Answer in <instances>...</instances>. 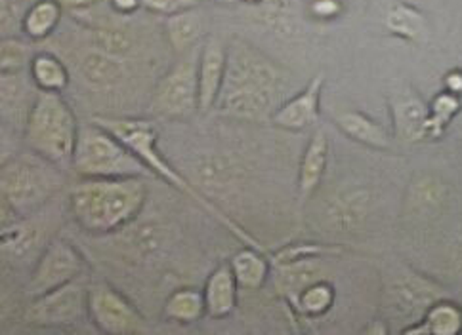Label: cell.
<instances>
[{"label":"cell","instance_id":"obj_27","mask_svg":"<svg viewBox=\"0 0 462 335\" xmlns=\"http://www.w3.org/2000/svg\"><path fill=\"white\" fill-rule=\"evenodd\" d=\"M291 303L302 314L321 316L335 303V288L327 280L313 282L311 286L296 295Z\"/></svg>","mask_w":462,"mask_h":335},{"label":"cell","instance_id":"obj_34","mask_svg":"<svg viewBox=\"0 0 462 335\" xmlns=\"http://www.w3.org/2000/svg\"><path fill=\"white\" fill-rule=\"evenodd\" d=\"M111 6L119 15H130V14H134L136 10L143 8L142 0H111Z\"/></svg>","mask_w":462,"mask_h":335},{"label":"cell","instance_id":"obj_23","mask_svg":"<svg viewBox=\"0 0 462 335\" xmlns=\"http://www.w3.org/2000/svg\"><path fill=\"white\" fill-rule=\"evenodd\" d=\"M29 75L31 80L35 82L39 92H60L69 86V71L65 63L51 54V52H39L32 56L29 63Z\"/></svg>","mask_w":462,"mask_h":335},{"label":"cell","instance_id":"obj_20","mask_svg":"<svg viewBox=\"0 0 462 335\" xmlns=\"http://www.w3.org/2000/svg\"><path fill=\"white\" fill-rule=\"evenodd\" d=\"M335 122L346 136L361 145L378 150L390 149L388 131L376 121L369 119L367 114H363L359 111H346L337 114Z\"/></svg>","mask_w":462,"mask_h":335},{"label":"cell","instance_id":"obj_30","mask_svg":"<svg viewBox=\"0 0 462 335\" xmlns=\"http://www.w3.org/2000/svg\"><path fill=\"white\" fill-rule=\"evenodd\" d=\"M94 48L109 56L121 58L130 52V39L121 31H96Z\"/></svg>","mask_w":462,"mask_h":335},{"label":"cell","instance_id":"obj_8","mask_svg":"<svg viewBox=\"0 0 462 335\" xmlns=\"http://www.w3.org/2000/svg\"><path fill=\"white\" fill-rule=\"evenodd\" d=\"M88 275H80L63 286L32 297L25 309L27 324L39 328L73 326L88 318Z\"/></svg>","mask_w":462,"mask_h":335},{"label":"cell","instance_id":"obj_37","mask_svg":"<svg viewBox=\"0 0 462 335\" xmlns=\"http://www.w3.org/2000/svg\"><path fill=\"white\" fill-rule=\"evenodd\" d=\"M214 5H224V6H234L237 3H243V0H210Z\"/></svg>","mask_w":462,"mask_h":335},{"label":"cell","instance_id":"obj_11","mask_svg":"<svg viewBox=\"0 0 462 335\" xmlns=\"http://www.w3.org/2000/svg\"><path fill=\"white\" fill-rule=\"evenodd\" d=\"M436 301H439L438 288L417 275L393 280L386 290L388 312L402 321H411V324H419V318L426 316Z\"/></svg>","mask_w":462,"mask_h":335},{"label":"cell","instance_id":"obj_9","mask_svg":"<svg viewBox=\"0 0 462 335\" xmlns=\"http://www.w3.org/2000/svg\"><path fill=\"white\" fill-rule=\"evenodd\" d=\"M88 321L107 335H140L147 331V321L138 307L107 282L90 284Z\"/></svg>","mask_w":462,"mask_h":335},{"label":"cell","instance_id":"obj_24","mask_svg":"<svg viewBox=\"0 0 462 335\" xmlns=\"http://www.w3.org/2000/svg\"><path fill=\"white\" fill-rule=\"evenodd\" d=\"M61 5L58 0H32L23 14V35L31 41H44L56 31L61 20Z\"/></svg>","mask_w":462,"mask_h":335},{"label":"cell","instance_id":"obj_3","mask_svg":"<svg viewBox=\"0 0 462 335\" xmlns=\"http://www.w3.org/2000/svg\"><path fill=\"white\" fill-rule=\"evenodd\" d=\"M92 121L109 130L115 138H119L132 150V153H134L147 166V170L152 172L153 177L167 181L169 186H172L180 193L193 198L197 204H199L203 210H207L212 217H217L224 227L231 231V234H236V237L243 240L246 246H253L263 251V248L251 237L249 232L243 231L236 222H231L220 208L214 206L203 193L197 191L191 183L181 176L167 158L162 157L157 145L159 130L152 121L138 119V116L130 119V116H104V114L92 116Z\"/></svg>","mask_w":462,"mask_h":335},{"label":"cell","instance_id":"obj_16","mask_svg":"<svg viewBox=\"0 0 462 335\" xmlns=\"http://www.w3.org/2000/svg\"><path fill=\"white\" fill-rule=\"evenodd\" d=\"M237 292L239 284L237 278L231 271L229 263H222L214 269L207 282H205V303H207V316L214 321H222L229 314H234L237 307Z\"/></svg>","mask_w":462,"mask_h":335},{"label":"cell","instance_id":"obj_2","mask_svg":"<svg viewBox=\"0 0 462 335\" xmlns=\"http://www.w3.org/2000/svg\"><path fill=\"white\" fill-rule=\"evenodd\" d=\"M145 200V176L80 177L71 187L69 210L82 231L106 237L134 223Z\"/></svg>","mask_w":462,"mask_h":335},{"label":"cell","instance_id":"obj_33","mask_svg":"<svg viewBox=\"0 0 462 335\" xmlns=\"http://www.w3.org/2000/svg\"><path fill=\"white\" fill-rule=\"evenodd\" d=\"M0 25H3V37H14L15 31H23V14H18V0H3L0 5Z\"/></svg>","mask_w":462,"mask_h":335},{"label":"cell","instance_id":"obj_32","mask_svg":"<svg viewBox=\"0 0 462 335\" xmlns=\"http://www.w3.org/2000/svg\"><path fill=\"white\" fill-rule=\"evenodd\" d=\"M142 5L147 12L169 18V15H174L180 12L199 8L201 0H142Z\"/></svg>","mask_w":462,"mask_h":335},{"label":"cell","instance_id":"obj_28","mask_svg":"<svg viewBox=\"0 0 462 335\" xmlns=\"http://www.w3.org/2000/svg\"><path fill=\"white\" fill-rule=\"evenodd\" d=\"M32 56H29V46L23 41L3 37V44H0V69L3 73H23Z\"/></svg>","mask_w":462,"mask_h":335},{"label":"cell","instance_id":"obj_36","mask_svg":"<svg viewBox=\"0 0 462 335\" xmlns=\"http://www.w3.org/2000/svg\"><path fill=\"white\" fill-rule=\"evenodd\" d=\"M197 174H199V176H203V174H212V164L205 160V162L199 166V170H197ZM222 176H224V172H217V179H222V181H224ZM203 179H205V181H207V179H208V181H214V176H208V177H203Z\"/></svg>","mask_w":462,"mask_h":335},{"label":"cell","instance_id":"obj_21","mask_svg":"<svg viewBox=\"0 0 462 335\" xmlns=\"http://www.w3.org/2000/svg\"><path fill=\"white\" fill-rule=\"evenodd\" d=\"M207 314L203 290L180 288L172 292L162 307V318L174 324H195Z\"/></svg>","mask_w":462,"mask_h":335},{"label":"cell","instance_id":"obj_26","mask_svg":"<svg viewBox=\"0 0 462 335\" xmlns=\"http://www.w3.org/2000/svg\"><path fill=\"white\" fill-rule=\"evenodd\" d=\"M388 29L402 39L422 41L426 37V22L422 14L407 5L393 6L386 15Z\"/></svg>","mask_w":462,"mask_h":335},{"label":"cell","instance_id":"obj_19","mask_svg":"<svg viewBox=\"0 0 462 335\" xmlns=\"http://www.w3.org/2000/svg\"><path fill=\"white\" fill-rule=\"evenodd\" d=\"M229 267L234 271L239 288L243 290H260L268 282L272 273V261L263 258V251L253 246L239 249L229 259Z\"/></svg>","mask_w":462,"mask_h":335},{"label":"cell","instance_id":"obj_22","mask_svg":"<svg viewBox=\"0 0 462 335\" xmlns=\"http://www.w3.org/2000/svg\"><path fill=\"white\" fill-rule=\"evenodd\" d=\"M80 73H82V80H85L88 86L106 90V88H113L115 84H119L123 80L125 67L119 61V58L109 56L94 48V52H88L85 59H82Z\"/></svg>","mask_w":462,"mask_h":335},{"label":"cell","instance_id":"obj_31","mask_svg":"<svg viewBox=\"0 0 462 335\" xmlns=\"http://www.w3.org/2000/svg\"><path fill=\"white\" fill-rule=\"evenodd\" d=\"M363 213H365V198L361 195H354V196L344 198V203L337 206L333 217L338 222L340 227L352 229L357 225L359 217H363Z\"/></svg>","mask_w":462,"mask_h":335},{"label":"cell","instance_id":"obj_38","mask_svg":"<svg viewBox=\"0 0 462 335\" xmlns=\"http://www.w3.org/2000/svg\"><path fill=\"white\" fill-rule=\"evenodd\" d=\"M243 3H246V5H258L260 0H243Z\"/></svg>","mask_w":462,"mask_h":335},{"label":"cell","instance_id":"obj_15","mask_svg":"<svg viewBox=\"0 0 462 335\" xmlns=\"http://www.w3.org/2000/svg\"><path fill=\"white\" fill-rule=\"evenodd\" d=\"M392 119L398 138L407 143L420 141L430 133L432 113L415 94H400L393 97Z\"/></svg>","mask_w":462,"mask_h":335},{"label":"cell","instance_id":"obj_14","mask_svg":"<svg viewBox=\"0 0 462 335\" xmlns=\"http://www.w3.org/2000/svg\"><path fill=\"white\" fill-rule=\"evenodd\" d=\"M273 284L287 301H292L313 282L325 280L327 267L321 256H306L273 263Z\"/></svg>","mask_w":462,"mask_h":335},{"label":"cell","instance_id":"obj_25","mask_svg":"<svg viewBox=\"0 0 462 335\" xmlns=\"http://www.w3.org/2000/svg\"><path fill=\"white\" fill-rule=\"evenodd\" d=\"M462 330V311L448 303V301H436V303L428 309L424 322L419 326L405 328L403 333H436V335H455Z\"/></svg>","mask_w":462,"mask_h":335},{"label":"cell","instance_id":"obj_6","mask_svg":"<svg viewBox=\"0 0 462 335\" xmlns=\"http://www.w3.org/2000/svg\"><path fill=\"white\" fill-rule=\"evenodd\" d=\"M37 157V155H35ZM42 158H14L3 166V206L18 217H29L41 210L58 191V181L39 166Z\"/></svg>","mask_w":462,"mask_h":335},{"label":"cell","instance_id":"obj_29","mask_svg":"<svg viewBox=\"0 0 462 335\" xmlns=\"http://www.w3.org/2000/svg\"><path fill=\"white\" fill-rule=\"evenodd\" d=\"M23 73H3V80H0V86H3V114H14L20 111V104L23 102L25 94V84L22 80Z\"/></svg>","mask_w":462,"mask_h":335},{"label":"cell","instance_id":"obj_39","mask_svg":"<svg viewBox=\"0 0 462 335\" xmlns=\"http://www.w3.org/2000/svg\"><path fill=\"white\" fill-rule=\"evenodd\" d=\"M458 130H460V133H462V119L458 121Z\"/></svg>","mask_w":462,"mask_h":335},{"label":"cell","instance_id":"obj_35","mask_svg":"<svg viewBox=\"0 0 462 335\" xmlns=\"http://www.w3.org/2000/svg\"><path fill=\"white\" fill-rule=\"evenodd\" d=\"M61 5V8L71 10V12H82V10H90L94 6H97L104 0H58Z\"/></svg>","mask_w":462,"mask_h":335},{"label":"cell","instance_id":"obj_4","mask_svg":"<svg viewBox=\"0 0 462 335\" xmlns=\"http://www.w3.org/2000/svg\"><path fill=\"white\" fill-rule=\"evenodd\" d=\"M79 130L77 116L63 94L39 92L25 116L23 140L31 155L56 168H71Z\"/></svg>","mask_w":462,"mask_h":335},{"label":"cell","instance_id":"obj_17","mask_svg":"<svg viewBox=\"0 0 462 335\" xmlns=\"http://www.w3.org/2000/svg\"><path fill=\"white\" fill-rule=\"evenodd\" d=\"M328 164V140L319 128L304 149L299 170V193L302 198L311 196L321 186Z\"/></svg>","mask_w":462,"mask_h":335},{"label":"cell","instance_id":"obj_18","mask_svg":"<svg viewBox=\"0 0 462 335\" xmlns=\"http://www.w3.org/2000/svg\"><path fill=\"white\" fill-rule=\"evenodd\" d=\"M167 41L176 54H186L205 37V22L199 8L169 15L164 22Z\"/></svg>","mask_w":462,"mask_h":335},{"label":"cell","instance_id":"obj_10","mask_svg":"<svg viewBox=\"0 0 462 335\" xmlns=\"http://www.w3.org/2000/svg\"><path fill=\"white\" fill-rule=\"evenodd\" d=\"M85 273L87 261L80 256V251L69 240L56 237L44 248L35 263V269H32L27 284V295L29 299L39 297Z\"/></svg>","mask_w":462,"mask_h":335},{"label":"cell","instance_id":"obj_13","mask_svg":"<svg viewBox=\"0 0 462 335\" xmlns=\"http://www.w3.org/2000/svg\"><path fill=\"white\" fill-rule=\"evenodd\" d=\"M323 84H325L323 75L311 78L300 94L289 97L287 102H283V105L277 109V113L272 119V124L289 131H300L310 128L311 124H316L319 119V102H321Z\"/></svg>","mask_w":462,"mask_h":335},{"label":"cell","instance_id":"obj_1","mask_svg":"<svg viewBox=\"0 0 462 335\" xmlns=\"http://www.w3.org/2000/svg\"><path fill=\"white\" fill-rule=\"evenodd\" d=\"M285 75L249 42L234 41L227 48V67L217 113L249 122H272L283 105Z\"/></svg>","mask_w":462,"mask_h":335},{"label":"cell","instance_id":"obj_12","mask_svg":"<svg viewBox=\"0 0 462 335\" xmlns=\"http://www.w3.org/2000/svg\"><path fill=\"white\" fill-rule=\"evenodd\" d=\"M227 67V48L217 39L208 37L197 61V80H199V114L210 113L218 104Z\"/></svg>","mask_w":462,"mask_h":335},{"label":"cell","instance_id":"obj_5","mask_svg":"<svg viewBox=\"0 0 462 335\" xmlns=\"http://www.w3.org/2000/svg\"><path fill=\"white\" fill-rule=\"evenodd\" d=\"M71 170L79 177L152 176L147 166L119 138L94 121L79 130Z\"/></svg>","mask_w":462,"mask_h":335},{"label":"cell","instance_id":"obj_40","mask_svg":"<svg viewBox=\"0 0 462 335\" xmlns=\"http://www.w3.org/2000/svg\"><path fill=\"white\" fill-rule=\"evenodd\" d=\"M18 3H27V0H18Z\"/></svg>","mask_w":462,"mask_h":335},{"label":"cell","instance_id":"obj_7","mask_svg":"<svg viewBox=\"0 0 462 335\" xmlns=\"http://www.w3.org/2000/svg\"><path fill=\"white\" fill-rule=\"evenodd\" d=\"M197 58H184L164 75L152 97V113L162 121L184 122L199 113V80H197Z\"/></svg>","mask_w":462,"mask_h":335}]
</instances>
